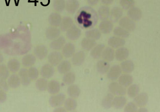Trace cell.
<instances>
[{
	"label": "cell",
	"mask_w": 160,
	"mask_h": 112,
	"mask_svg": "<svg viewBox=\"0 0 160 112\" xmlns=\"http://www.w3.org/2000/svg\"><path fill=\"white\" fill-rule=\"evenodd\" d=\"M66 40L64 37L60 36L58 38L52 40L49 45L50 48L52 50L59 51L62 49L66 44Z\"/></svg>",
	"instance_id": "e0dca14e"
},
{
	"label": "cell",
	"mask_w": 160,
	"mask_h": 112,
	"mask_svg": "<svg viewBox=\"0 0 160 112\" xmlns=\"http://www.w3.org/2000/svg\"><path fill=\"white\" fill-rule=\"evenodd\" d=\"M49 94L51 95L58 94L61 90V84L56 80H52L49 82L47 89Z\"/></svg>",
	"instance_id": "484cf974"
},
{
	"label": "cell",
	"mask_w": 160,
	"mask_h": 112,
	"mask_svg": "<svg viewBox=\"0 0 160 112\" xmlns=\"http://www.w3.org/2000/svg\"><path fill=\"white\" fill-rule=\"evenodd\" d=\"M74 24V21L72 18L68 16H65L62 18L60 24V30L62 32H67Z\"/></svg>",
	"instance_id": "e575fe53"
},
{
	"label": "cell",
	"mask_w": 160,
	"mask_h": 112,
	"mask_svg": "<svg viewBox=\"0 0 160 112\" xmlns=\"http://www.w3.org/2000/svg\"><path fill=\"white\" fill-rule=\"evenodd\" d=\"M110 8L107 5H102L99 8L98 10V16L100 20L103 21L108 20L110 18Z\"/></svg>",
	"instance_id": "603a6c76"
},
{
	"label": "cell",
	"mask_w": 160,
	"mask_h": 112,
	"mask_svg": "<svg viewBox=\"0 0 160 112\" xmlns=\"http://www.w3.org/2000/svg\"><path fill=\"white\" fill-rule=\"evenodd\" d=\"M79 6V2L78 0H68L66 2V10L68 13L72 15L78 11Z\"/></svg>",
	"instance_id": "d6986e66"
},
{
	"label": "cell",
	"mask_w": 160,
	"mask_h": 112,
	"mask_svg": "<svg viewBox=\"0 0 160 112\" xmlns=\"http://www.w3.org/2000/svg\"><path fill=\"white\" fill-rule=\"evenodd\" d=\"M126 40L124 38L116 36L111 37L108 40V44L109 47L113 49H117L123 47L126 44Z\"/></svg>",
	"instance_id": "30bf717a"
},
{
	"label": "cell",
	"mask_w": 160,
	"mask_h": 112,
	"mask_svg": "<svg viewBox=\"0 0 160 112\" xmlns=\"http://www.w3.org/2000/svg\"><path fill=\"white\" fill-rule=\"evenodd\" d=\"M86 59V54L83 51H79L75 53L71 58V62L73 65L80 66L82 65Z\"/></svg>",
	"instance_id": "4fadbf2b"
},
{
	"label": "cell",
	"mask_w": 160,
	"mask_h": 112,
	"mask_svg": "<svg viewBox=\"0 0 160 112\" xmlns=\"http://www.w3.org/2000/svg\"><path fill=\"white\" fill-rule=\"evenodd\" d=\"M76 53V47L73 43H66L62 49V54L66 58H71Z\"/></svg>",
	"instance_id": "9a60e30c"
},
{
	"label": "cell",
	"mask_w": 160,
	"mask_h": 112,
	"mask_svg": "<svg viewBox=\"0 0 160 112\" xmlns=\"http://www.w3.org/2000/svg\"><path fill=\"white\" fill-rule=\"evenodd\" d=\"M137 111L139 112H147L148 111L146 109L144 108L143 107H141V109H139Z\"/></svg>",
	"instance_id": "9f6ffc18"
},
{
	"label": "cell",
	"mask_w": 160,
	"mask_h": 112,
	"mask_svg": "<svg viewBox=\"0 0 160 112\" xmlns=\"http://www.w3.org/2000/svg\"><path fill=\"white\" fill-rule=\"evenodd\" d=\"M82 35V31L79 27L73 24L66 32V37L70 40H77Z\"/></svg>",
	"instance_id": "52a82bcc"
},
{
	"label": "cell",
	"mask_w": 160,
	"mask_h": 112,
	"mask_svg": "<svg viewBox=\"0 0 160 112\" xmlns=\"http://www.w3.org/2000/svg\"><path fill=\"white\" fill-rule=\"evenodd\" d=\"M7 98L6 93L2 90H0V103H3Z\"/></svg>",
	"instance_id": "816d5d0a"
},
{
	"label": "cell",
	"mask_w": 160,
	"mask_h": 112,
	"mask_svg": "<svg viewBox=\"0 0 160 112\" xmlns=\"http://www.w3.org/2000/svg\"><path fill=\"white\" fill-rule=\"evenodd\" d=\"M100 31L97 28H91L86 31L85 36L88 38H91L95 40H99L101 37Z\"/></svg>",
	"instance_id": "8d00e7d4"
},
{
	"label": "cell",
	"mask_w": 160,
	"mask_h": 112,
	"mask_svg": "<svg viewBox=\"0 0 160 112\" xmlns=\"http://www.w3.org/2000/svg\"><path fill=\"white\" fill-rule=\"evenodd\" d=\"M9 86L7 82L5 79L0 78V90H2L5 92H7L8 90Z\"/></svg>",
	"instance_id": "f907efd6"
},
{
	"label": "cell",
	"mask_w": 160,
	"mask_h": 112,
	"mask_svg": "<svg viewBox=\"0 0 160 112\" xmlns=\"http://www.w3.org/2000/svg\"><path fill=\"white\" fill-rule=\"evenodd\" d=\"M109 93L113 95L125 96L127 94V89L126 87L121 85L118 82H113L109 84L108 86Z\"/></svg>",
	"instance_id": "7a4b0ae2"
},
{
	"label": "cell",
	"mask_w": 160,
	"mask_h": 112,
	"mask_svg": "<svg viewBox=\"0 0 160 112\" xmlns=\"http://www.w3.org/2000/svg\"><path fill=\"white\" fill-rule=\"evenodd\" d=\"M66 99V95L63 93L52 95L49 99V104L52 108H57L63 105Z\"/></svg>",
	"instance_id": "3957f363"
},
{
	"label": "cell",
	"mask_w": 160,
	"mask_h": 112,
	"mask_svg": "<svg viewBox=\"0 0 160 112\" xmlns=\"http://www.w3.org/2000/svg\"><path fill=\"white\" fill-rule=\"evenodd\" d=\"M75 18L77 25L84 30L94 28L99 19L98 12L90 6L81 8L77 12Z\"/></svg>",
	"instance_id": "6da1fadb"
},
{
	"label": "cell",
	"mask_w": 160,
	"mask_h": 112,
	"mask_svg": "<svg viewBox=\"0 0 160 112\" xmlns=\"http://www.w3.org/2000/svg\"><path fill=\"white\" fill-rule=\"evenodd\" d=\"M7 67L10 72L15 73L20 69L21 64L19 61L17 59H11L8 62Z\"/></svg>",
	"instance_id": "74e56055"
},
{
	"label": "cell",
	"mask_w": 160,
	"mask_h": 112,
	"mask_svg": "<svg viewBox=\"0 0 160 112\" xmlns=\"http://www.w3.org/2000/svg\"><path fill=\"white\" fill-rule=\"evenodd\" d=\"M124 110L127 112H136L138 111V106L134 102H130L126 104Z\"/></svg>",
	"instance_id": "681fc988"
},
{
	"label": "cell",
	"mask_w": 160,
	"mask_h": 112,
	"mask_svg": "<svg viewBox=\"0 0 160 112\" xmlns=\"http://www.w3.org/2000/svg\"><path fill=\"white\" fill-rule=\"evenodd\" d=\"M134 0H120L119 4L122 9L124 10H128L132 7L134 6Z\"/></svg>",
	"instance_id": "7dc6e473"
},
{
	"label": "cell",
	"mask_w": 160,
	"mask_h": 112,
	"mask_svg": "<svg viewBox=\"0 0 160 112\" xmlns=\"http://www.w3.org/2000/svg\"><path fill=\"white\" fill-rule=\"evenodd\" d=\"M28 73L29 77L32 80H36L37 79L39 76V71L38 69L35 67H31L28 69Z\"/></svg>",
	"instance_id": "c3c4849f"
},
{
	"label": "cell",
	"mask_w": 160,
	"mask_h": 112,
	"mask_svg": "<svg viewBox=\"0 0 160 112\" xmlns=\"http://www.w3.org/2000/svg\"><path fill=\"white\" fill-rule=\"evenodd\" d=\"M148 101V96L146 93H139L135 98H134L133 102L138 107H144L147 104Z\"/></svg>",
	"instance_id": "7402d4cb"
},
{
	"label": "cell",
	"mask_w": 160,
	"mask_h": 112,
	"mask_svg": "<svg viewBox=\"0 0 160 112\" xmlns=\"http://www.w3.org/2000/svg\"><path fill=\"white\" fill-rule=\"evenodd\" d=\"M34 54L36 58L39 60H43L46 58L48 54V48L43 45H38L34 48Z\"/></svg>",
	"instance_id": "8fae6325"
},
{
	"label": "cell",
	"mask_w": 160,
	"mask_h": 112,
	"mask_svg": "<svg viewBox=\"0 0 160 112\" xmlns=\"http://www.w3.org/2000/svg\"><path fill=\"white\" fill-rule=\"evenodd\" d=\"M114 35L116 36L122 38H128L130 35V32L119 26H117L113 30Z\"/></svg>",
	"instance_id": "60d3db41"
},
{
	"label": "cell",
	"mask_w": 160,
	"mask_h": 112,
	"mask_svg": "<svg viewBox=\"0 0 160 112\" xmlns=\"http://www.w3.org/2000/svg\"><path fill=\"white\" fill-rule=\"evenodd\" d=\"M128 17L134 21H138L142 18V11L139 8L133 6L128 10Z\"/></svg>",
	"instance_id": "ac0fdd59"
},
{
	"label": "cell",
	"mask_w": 160,
	"mask_h": 112,
	"mask_svg": "<svg viewBox=\"0 0 160 112\" xmlns=\"http://www.w3.org/2000/svg\"><path fill=\"white\" fill-rule=\"evenodd\" d=\"M3 56L2 55V54L0 53V64H1V63H2V62L3 61Z\"/></svg>",
	"instance_id": "6f0895ef"
},
{
	"label": "cell",
	"mask_w": 160,
	"mask_h": 112,
	"mask_svg": "<svg viewBox=\"0 0 160 112\" xmlns=\"http://www.w3.org/2000/svg\"><path fill=\"white\" fill-rule=\"evenodd\" d=\"M64 106L67 111H73L77 109L78 107V102L76 99L69 97L66 99L64 103Z\"/></svg>",
	"instance_id": "f35d334b"
},
{
	"label": "cell",
	"mask_w": 160,
	"mask_h": 112,
	"mask_svg": "<svg viewBox=\"0 0 160 112\" xmlns=\"http://www.w3.org/2000/svg\"><path fill=\"white\" fill-rule=\"evenodd\" d=\"M96 67H97V70L98 73L101 75L107 74L111 68L109 62L105 61L103 59L98 61Z\"/></svg>",
	"instance_id": "ffe728a7"
},
{
	"label": "cell",
	"mask_w": 160,
	"mask_h": 112,
	"mask_svg": "<svg viewBox=\"0 0 160 112\" xmlns=\"http://www.w3.org/2000/svg\"><path fill=\"white\" fill-rule=\"evenodd\" d=\"M118 24L120 27L129 32H133L136 29V25L135 21L128 17L121 18L118 21Z\"/></svg>",
	"instance_id": "277c9868"
},
{
	"label": "cell",
	"mask_w": 160,
	"mask_h": 112,
	"mask_svg": "<svg viewBox=\"0 0 160 112\" xmlns=\"http://www.w3.org/2000/svg\"><path fill=\"white\" fill-rule=\"evenodd\" d=\"M62 18L58 12H52L48 17V23L51 26L60 27Z\"/></svg>",
	"instance_id": "4316f807"
},
{
	"label": "cell",
	"mask_w": 160,
	"mask_h": 112,
	"mask_svg": "<svg viewBox=\"0 0 160 112\" xmlns=\"http://www.w3.org/2000/svg\"><path fill=\"white\" fill-rule=\"evenodd\" d=\"M72 68V64L68 60L62 61L57 66V70L60 74L64 75L70 72Z\"/></svg>",
	"instance_id": "cb8c5ba5"
},
{
	"label": "cell",
	"mask_w": 160,
	"mask_h": 112,
	"mask_svg": "<svg viewBox=\"0 0 160 112\" xmlns=\"http://www.w3.org/2000/svg\"><path fill=\"white\" fill-rule=\"evenodd\" d=\"M114 95L109 93L104 96L102 101L101 105L102 108L106 109H111L113 105Z\"/></svg>",
	"instance_id": "ab89813d"
},
{
	"label": "cell",
	"mask_w": 160,
	"mask_h": 112,
	"mask_svg": "<svg viewBox=\"0 0 160 112\" xmlns=\"http://www.w3.org/2000/svg\"><path fill=\"white\" fill-rule=\"evenodd\" d=\"M65 0H53L52 7L56 12H62L66 8Z\"/></svg>",
	"instance_id": "f6af8a7d"
},
{
	"label": "cell",
	"mask_w": 160,
	"mask_h": 112,
	"mask_svg": "<svg viewBox=\"0 0 160 112\" xmlns=\"http://www.w3.org/2000/svg\"><path fill=\"white\" fill-rule=\"evenodd\" d=\"M63 56L62 53L58 51H53L48 55V59L49 63L53 67L57 66L62 61Z\"/></svg>",
	"instance_id": "5b68a950"
},
{
	"label": "cell",
	"mask_w": 160,
	"mask_h": 112,
	"mask_svg": "<svg viewBox=\"0 0 160 112\" xmlns=\"http://www.w3.org/2000/svg\"><path fill=\"white\" fill-rule=\"evenodd\" d=\"M129 55V50L124 46L118 48L115 51V58L118 62H122L127 60Z\"/></svg>",
	"instance_id": "9c48e42d"
},
{
	"label": "cell",
	"mask_w": 160,
	"mask_h": 112,
	"mask_svg": "<svg viewBox=\"0 0 160 112\" xmlns=\"http://www.w3.org/2000/svg\"><path fill=\"white\" fill-rule=\"evenodd\" d=\"M133 82V77L132 75L128 73L121 74L118 79V83L126 88L131 85Z\"/></svg>",
	"instance_id": "d4e9b609"
},
{
	"label": "cell",
	"mask_w": 160,
	"mask_h": 112,
	"mask_svg": "<svg viewBox=\"0 0 160 112\" xmlns=\"http://www.w3.org/2000/svg\"><path fill=\"white\" fill-rule=\"evenodd\" d=\"M122 71L119 65L116 64L110 68L107 73V78L108 79L112 81H114L118 79L120 75L122 74Z\"/></svg>",
	"instance_id": "8992f818"
},
{
	"label": "cell",
	"mask_w": 160,
	"mask_h": 112,
	"mask_svg": "<svg viewBox=\"0 0 160 112\" xmlns=\"http://www.w3.org/2000/svg\"><path fill=\"white\" fill-rule=\"evenodd\" d=\"M100 0H87L88 4L90 6H95L98 4Z\"/></svg>",
	"instance_id": "f5cc1de1"
},
{
	"label": "cell",
	"mask_w": 160,
	"mask_h": 112,
	"mask_svg": "<svg viewBox=\"0 0 160 112\" xmlns=\"http://www.w3.org/2000/svg\"><path fill=\"white\" fill-rule=\"evenodd\" d=\"M48 82L45 78H40L36 81L35 86L38 90L40 92H45L48 89Z\"/></svg>",
	"instance_id": "7bdbcfd3"
},
{
	"label": "cell",
	"mask_w": 160,
	"mask_h": 112,
	"mask_svg": "<svg viewBox=\"0 0 160 112\" xmlns=\"http://www.w3.org/2000/svg\"><path fill=\"white\" fill-rule=\"evenodd\" d=\"M122 72L124 73L130 74L134 70L135 66L132 61L130 60H126L122 61L120 65Z\"/></svg>",
	"instance_id": "f546056e"
},
{
	"label": "cell",
	"mask_w": 160,
	"mask_h": 112,
	"mask_svg": "<svg viewBox=\"0 0 160 112\" xmlns=\"http://www.w3.org/2000/svg\"><path fill=\"white\" fill-rule=\"evenodd\" d=\"M101 58L107 62H112L115 59V50L114 49L110 47L104 48L102 54Z\"/></svg>",
	"instance_id": "83f0119b"
},
{
	"label": "cell",
	"mask_w": 160,
	"mask_h": 112,
	"mask_svg": "<svg viewBox=\"0 0 160 112\" xmlns=\"http://www.w3.org/2000/svg\"><path fill=\"white\" fill-rule=\"evenodd\" d=\"M102 3L105 5H110L112 4L114 2V0H100Z\"/></svg>",
	"instance_id": "db71d44e"
},
{
	"label": "cell",
	"mask_w": 160,
	"mask_h": 112,
	"mask_svg": "<svg viewBox=\"0 0 160 112\" xmlns=\"http://www.w3.org/2000/svg\"><path fill=\"white\" fill-rule=\"evenodd\" d=\"M76 77L75 73L73 72H69L64 75L62 78L63 82L66 85H69L74 84L76 81Z\"/></svg>",
	"instance_id": "ee69618b"
},
{
	"label": "cell",
	"mask_w": 160,
	"mask_h": 112,
	"mask_svg": "<svg viewBox=\"0 0 160 112\" xmlns=\"http://www.w3.org/2000/svg\"><path fill=\"white\" fill-rule=\"evenodd\" d=\"M81 90L80 87L77 84L69 85L67 89V94L68 96L74 99H77L81 94Z\"/></svg>",
	"instance_id": "d590c367"
},
{
	"label": "cell",
	"mask_w": 160,
	"mask_h": 112,
	"mask_svg": "<svg viewBox=\"0 0 160 112\" xmlns=\"http://www.w3.org/2000/svg\"><path fill=\"white\" fill-rule=\"evenodd\" d=\"M140 92V87L136 84H132L128 87L127 90V94L128 96L131 98H134Z\"/></svg>",
	"instance_id": "b9f144b4"
},
{
	"label": "cell",
	"mask_w": 160,
	"mask_h": 112,
	"mask_svg": "<svg viewBox=\"0 0 160 112\" xmlns=\"http://www.w3.org/2000/svg\"><path fill=\"white\" fill-rule=\"evenodd\" d=\"M61 33V30L58 27L50 26L47 28L45 34L48 39L53 40L60 36Z\"/></svg>",
	"instance_id": "5bb4252c"
},
{
	"label": "cell",
	"mask_w": 160,
	"mask_h": 112,
	"mask_svg": "<svg viewBox=\"0 0 160 112\" xmlns=\"http://www.w3.org/2000/svg\"><path fill=\"white\" fill-rule=\"evenodd\" d=\"M7 83L8 86L12 89L18 88L21 84L19 76L16 74H12L9 76L8 79Z\"/></svg>",
	"instance_id": "4dcf8cb0"
},
{
	"label": "cell",
	"mask_w": 160,
	"mask_h": 112,
	"mask_svg": "<svg viewBox=\"0 0 160 112\" xmlns=\"http://www.w3.org/2000/svg\"><path fill=\"white\" fill-rule=\"evenodd\" d=\"M97 44L96 40L86 37L82 39L81 43L82 48L86 51H91L97 45Z\"/></svg>",
	"instance_id": "f1b7e54d"
},
{
	"label": "cell",
	"mask_w": 160,
	"mask_h": 112,
	"mask_svg": "<svg viewBox=\"0 0 160 112\" xmlns=\"http://www.w3.org/2000/svg\"><path fill=\"white\" fill-rule=\"evenodd\" d=\"M113 23L111 20L102 21L99 25V30L103 34L110 33L113 30Z\"/></svg>",
	"instance_id": "2e32d148"
},
{
	"label": "cell",
	"mask_w": 160,
	"mask_h": 112,
	"mask_svg": "<svg viewBox=\"0 0 160 112\" xmlns=\"http://www.w3.org/2000/svg\"><path fill=\"white\" fill-rule=\"evenodd\" d=\"M10 76V71L7 66L4 64H0V78L6 80Z\"/></svg>",
	"instance_id": "bcb514c9"
},
{
	"label": "cell",
	"mask_w": 160,
	"mask_h": 112,
	"mask_svg": "<svg viewBox=\"0 0 160 112\" xmlns=\"http://www.w3.org/2000/svg\"><path fill=\"white\" fill-rule=\"evenodd\" d=\"M54 112H66L67 111L66 109L64 107H62L61 106L60 107H57L56 109H54V110L53 111Z\"/></svg>",
	"instance_id": "11a10c76"
},
{
	"label": "cell",
	"mask_w": 160,
	"mask_h": 112,
	"mask_svg": "<svg viewBox=\"0 0 160 112\" xmlns=\"http://www.w3.org/2000/svg\"><path fill=\"white\" fill-rule=\"evenodd\" d=\"M36 61V57L32 54H27L24 55L22 59V64L25 68L32 66Z\"/></svg>",
	"instance_id": "836d02e7"
},
{
	"label": "cell",
	"mask_w": 160,
	"mask_h": 112,
	"mask_svg": "<svg viewBox=\"0 0 160 112\" xmlns=\"http://www.w3.org/2000/svg\"><path fill=\"white\" fill-rule=\"evenodd\" d=\"M127 103V99L124 96H116L114 98L112 107L117 109H120L125 107Z\"/></svg>",
	"instance_id": "1f68e13d"
},
{
	"label": "cell",
	"mask_w": 160,
	"mask_h": 112,
	"mask_svg": "<svg viewBox=\"0 0 160 112\" xmlns=\"http://www.w3.org/2000/svg\"><path fill=\"white\" fill-rule=\"evenodd\" d=\"M55 72L54 67L50 64H44L40 69V75L42 78L46 79L51 78Z\"/></svg>",
	"instance_id": "ba28073f"
},
{
	"label": "cell",
	"mask_w": 160,
	"mask_h": 112,
	"mask_svg": "<svg viewBox=\"0 0 160 112\" xmlns=\"http://www.w3.org/2000/svg\"><path fill=\"white\" fill-rule=\"evenodd\" d=\"M123 15L122 8L119 7H114L110 11V19L114 23L119 21Z\"/></svg>",
	"instance_id": "7c38bea8"
},
{
	"label": "cell",
	"mask_w": 160,
	"mask_h": 112,
	"mask_svg": "<svg viewBox=\"0 0 160 112\" xmlns=\"http://www.w3.org/2000/svg\"><path fill=\"white\" fill-rule=\"evenodd\" d=\"M18 75L22 85L27 86L30 85L32 80L29 77L28 69L26 68L20 69L19 71Z\"/></svg>",
	"instance_id": "44dd1931"
},
{
	"label": "cell",
	"mask_w": 160,
	"mask_h": 112,
	"mask_svg": "<svg viewBox=\"0 0 160 112\" xmlns=\"http://www.w3.org/2000/svg\"><path fill=\"white\" fill-rule=\"evenodd\" d=\"M105 48V45L103 44H99L96 45L90 51V56L94 59H100L101 57L102 52Z\"/></svg>",
	"instance_id": "d6a6232c"
}]
</instances>
